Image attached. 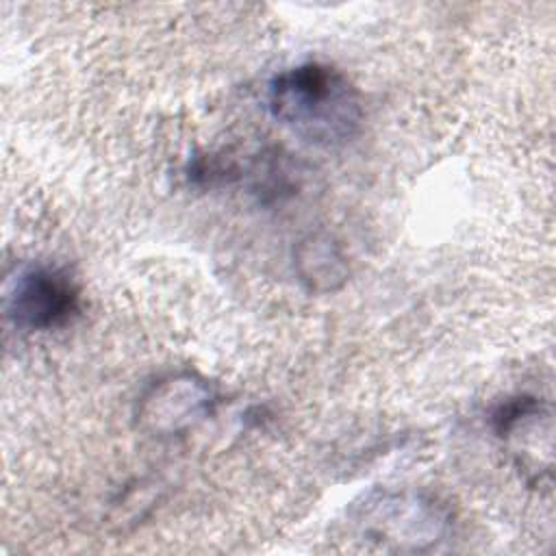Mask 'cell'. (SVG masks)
<instances>
[{"instance_id": "6da1fadb", "label": "cell", "mask_w": 556, "mask_h": 556, "mask_svg": "<svg viewBox=\"0 0 556 556\" xmlns=\"http://www.w3.org/2000/svg\"><path fill=\"white\" fill-rule=\"evenodd\" d=\"M269 113L315 143H341L358 130L363 109L352 83L326 63H302L276 74L267 87Z\"/></svg>"}, {"instance_id": "7a4b0ae2", "label": "cell", "mask_w": 556, "mask_h": 556, "mask_svg": "<svg viewBox=\"0 0 556 556\" xmlns=\"http://www.w3.org/2000/svg\"><path fill=\"white\" fill-rule=\"evenodd\" d=\"M78 289L63 269L30 265L7 289L4 313L20 330H52L78 313Z\"/></svg>"}, {"instance_id": "3957f363", "label": "cell", "mask_w": 556, "mask_h": 556, "mask_svg": "<svg viewBox=\"0 0 556 556\" xmlns=\"http://www.w3.org/2000/svg\"><path fill=\"white\" fill-rule=\"evenodd\" d=\"M356 523L369 541L419 549L421 543H434L443 534L445 517L434 502L421 495L380 493L365 502Z\"/></svg>"}, {"instance_id": "277c9868", "label": "cell", "mask_w": 556, "mask_h": 556, "mask_svg": "<svg viewBox=\"0 0 556 556\" xmlns=\"http://www.w3.org/2000/svg\"><path fill=\"white\" fill-rule=\"evenodd\" d=\"M211 406V391L191 378H174L154 389L148 400V419L156 428L176 430L191 424Z\"/></svg>"}, {"instance_id": "5b68a950", "label": "cell", "mask_w": 556, "mask_h": 556, "mask_svg": "<svg viewBox=\"0 0 556 556\" xmlns=\"http://www.w3.org/2000/svg\"><path fill=\"white\" fill-rule=\"evenodd\" d=\"M295 271L311 291L328 293L345 282L348 263L330 237L311 235L295 250Z\"/></svg>"}]
</instances>
